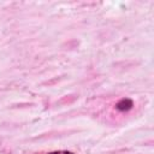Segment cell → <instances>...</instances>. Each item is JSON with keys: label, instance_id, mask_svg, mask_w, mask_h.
<instances>
[{"label": "cell", "instance_id": "cell-1", "mask_svg": "<svg viewBox=\"0 0 154 154\" xmlns=\"http://www.w3.org/2000/svg\"><path fill=\"white\" fill-rule=\"evenodd\" d=\"M132 107V101L129 100V99H123L118 102L117 105V108L120 109V111H124V109H130Z\"/></svg>", "mask_w": 154, "mask_h": 154}, {"label": "cell", "instance_id": "cell-2", "mask_svg": "<svg viewBox=\"0 0 154 154\" xmlns=\"http://www.w3.org/2000/svg\"><path fill=\"white\" fill-rule=\"evenodd\" d=\"M47 154H73L72 152H67V150H55V152H51Z\"/></svg>", "mask_w": 154, "mask_h": 154}]
</instances>
